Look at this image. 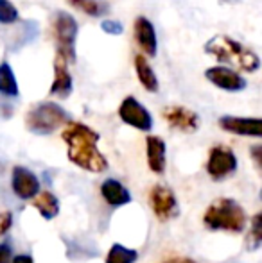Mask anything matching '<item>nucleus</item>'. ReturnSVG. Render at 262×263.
<instances>
[{"instance_id":"obj_17","label":"nucleus","mask_w":262,"mask_h":263,"mask_svg":"<svg viewBox=\"0 0 262 263\" xmlns=\"http://www.w3.org/2000/svg\"><path fill=\"white\" fill-rule=\"evenodd\" d=\"M135 68H136V77H138V81L144 86V90L151 91V93H156L158 91L156 73L153 72L151 65L147 63L146 55H136L135 58Z\"/></svg>"},{"instance_id":"obj_7","label":"nucleus","mask_w":262,"mask_h":263,"mask_svg":"<svg viewBox=\"0 0 262 263\" xmlns=\"http://www.w3.org/2000/svg\"><path fill=\"white\" fill-rule=\"evenodd\" d=\"M237 168V158L228 147H214L210 151L208 161H206V172L212 176V179H223L230 176Z\"/></svg>"},{"instance_id":"obj_18","label":"nucleus","mask_w":262,"mask_h":263,"mask_svg":"<svg viewBox=\"0 0 262 263\" xmlns=\"http://www.w3.org/2000/svg\"><path fill=\"white\" fill-rule=\"evenodd\" d=\"M34 208L42 213L43 218L50 220L60 213V201L56 199V195L50 192H42L40 195H36L34 199Z\"/></svg>"},{"instance_id":"obj_3","label":"nucleus","mask_w":262,"mask_h":263,"mask_svg":"<svg viewBox=\"0 0 262 263\" xmlns=\"http://www.w3.org/2000/svg\"><path fill=\"white\" fill-rule=\"evenodd\" d=\"M203 222L210 229H224V231L241 233L246 228L244 210L234 199H217L208 206Z\"/></svg>"},{"instance_id":"obj_6","label":"nucleus","mask_w":262,"mask_h":263,"mask_svg":"<svg viewBox=\"0 0 262 263\" xmlns=\"http://www.w3.org/2000/svg\"><path fill=\"white\" fill-rule=\"evenodd\" d=\"M119 117L124 124L138 129V131H151L153 117L135 97H126L119 106Z\"/></svg>"},{"instance_id":"obj_25","label":"nucleus","mask_w":262,"mask_h":263,"mask_svg":"<svg viewBox=\"0 0 262 263\" xmlns=\"http://www.w3.org/2000/svg\"><path fill=\"white\" fill-rule=\"evenodd\" d=\"M11 256H13V251L7 243H0V263H9Z\"/></svg>"},{"instance_id":"obj_23","label":"nucleus","mask_w":262,"mask_h":263,"mask_svg":"<svg viewBox=\"0 0 262 263\" xmlns=\"http://www.w3.org/2000/svg\"><path fill=\"white\" fill-rule=\"evenodd\" d=\"M252 238H253L252 249H257L262 242V215L260 213H257L252 220Z\"/></svg>"},{"instance_id":"obj_28","label":"nucleus","mask_w":262,"mask_h":263,"mask_svg":"<svg viewBox=\"0 0 262 263\" xmlns=\"http://www.w3.org/2000/svg\"><path fill=\"white\" fill-rule=\"evenodd\" d=\"M13 263H34V261H32V258L27 256V254H20V256L14 258Z\"/></svg>"},{"instance_id":"obj_20","label":"nucleus","mask_w":262,"mask_h":263,"mask_svg":"<svg viewBox=\"0 0 262 263\" xmlns=\"http://www.w3.org/2000/svg\"><path fill=\"white\" fill-rule=\"evenodd\" d=\"M136 256H138L136 251L128 249L120 243H113L108 256H106V263H133L136 260Z\"/></svg>"},{"instance_id":"obj_27","label":"nucleus","mask_w":262,"mask_h":263,"mask_svg":"<svg viewBox=\"0 0 262 263\" xmlns=\"http://www.w3.org/2000/svg\"><path fill=\"white\" fill-rule=\"evenodd\" d=\"M252 154H253V159H255L257 166H260V161H262V147L260 145H255V147H253V151H252Z\"/></svg>"},{"instance_id":"obj_2","label":"nucleus","mask_w":262,"mask_h":263,"mask_svg":"<svg viewBox=\"0 0 262 263\" xmlns=\"http://www.w3.org/2000/svg\"><path fill=\"white\" fill-rule=\"evenodd\" d=\"M205 52L214 55L217 61L230 63L244 72H257L260 66L259 55L228 36H214L212 40H208L205 43Z\"/></svg>"},{"instance_id":"obj_5","label":"nucleus","mask_w":262,"mask_h":263,"mask_svg":"<svg viewBox=\"0 0 262 263\" xmlns=\"http://www.w3.org/2000/svg\"><path fill=\"white\" fill-rule=\"evenodd\" d=\"M53 34L56 40L58 55L66 63L76 61V38H77V22L72 14L65 11H56L53 16Z\"/></svg>"},{"instance_id":"obj_8","label":"nucleus","mask_w":262,"mask_h":263,"mask_svg":"<svg viewBox=\"0 0 262 263\" xmlns=\"http://www.w3.org/2000/svg\"><path fill=\"white\" fill-rule=\"evenodd\" d=\"M149 199L153 211L160 220H171L172 217L178 215V202H176L174 194L167 186H162V184L153 186Z\"/></svg>"},{"instance_id":"obj_26","label":"nucleus","mask_w":262,"mask_h":263,"mask_svg":"<svg viewBox=\"0 0 262 263\" xmlns=\"http://www.w3.org/2000/svg\"><path fill=\"white\" fill-rule=\"evenodd\" d=\"M9 226H11V213L9 211H4V213H0V235H4L9 229Z\"/></svg>"},{"instance_id":"obj_9","label":"nucleus","mask_w":262,"mask_h":263,"mask_svg":"<svg viewBox=\"0 0 262 263\" xmlns=\"http://www.w3.org/2000/svg\"><path fill=\"white\" fill-rule=\"evenodd\" d=\"M164 118L172 129H180L183 133H194L199 127V117L193 109L183 106L165 107Z\"/></svg>"},{"instance_id":"obj_11","label":"nucleus","mask_w":262,"mask_h":263,"mask_svg":"<svg viewBox=\"0 0 262 263\" xmlns=\"http://www.w3.org/2000/svg\"><path fill=\"white\" fill-rule=\"evenodd\" d=\"M13 190L20 199H32L40 192V181L34 174L25 166L13 168Z\"/></svg>"},{"instance_id":"obj_4","label":"nucleus","mask_w":262,"mask_h":263,"mask_svg":"<svg viewBox=\"0 0 262 263\" xmlns=\"http://www.w3.org/2000/svg\"><path fill=\"white\" fill-rule=\"evenodd\" d=\"M68 122V113L56 102H40L25 115V125L34 135H50Z\"/></svg>"},{"instance_id":"obj_21","label":"nucleus","mask_w":262,"mask_h":263,"mask_svg":"<svg viewBox=\"0 0 262 263\" xmlns=\"http://www.w3.org/2000/svg\"><path fill=\"white\" fill-rule=\"evenodd\" d=\"M68 4L90 16H101L102 13H106V4L101 0H68Z\"/></svg>"},{"instance_id":"obj_29","label":"nucleus","mask_w":262,"mask_h":263,"mask_svg":"<svg viewBox=\"0 0 262 263\" xmlns=\"http://www.w3.org/2000/svg\"><path fill=\"white\" fill-rule=\"evenodd\" d=\"M165 263H196L194 260H189V258H180V260H169Z\"/></svg>"},{"instance_id":"obj_16","label":"nucleus","mask_w":262,"mask_h":263,"mask_svg":"<svg viewBox=\"0 0 262 263\" xmlns=\"http://www.w3.org/2000/svg\"><path fill=\"white\" fill-rule=\"evenodd\" d=\"M146 149L149 168L156 174H162L165 170V142L158 136H147Z\"/></svg>"},{"instance_id":"obj_22","label":"nucleus","mask_w":262,"mask_h":263,"mask_svg":"<svg viewBox=\"0 0 262 263\" xmlns=\"http://www.w3.org/2000/svg\"><path fill=\"white\" fill-rule=\"evenodd\" d=\"M18 20V11L9 0H0V24H14Z\"/></svg>"},{"instance_id":"obj_14","label":"nucleus","mask_w":262,"mask_h":263,"mask_svg":"<svg viewBox=\"0 0 262 263\" xmlns=\"http://www.w3.org/2000/svg\"><path fill=\"white\" fill-rule=\"evenodd\" d=\"M66 65L68 63L61 55L56 54V59H54V81H53V86H50V95H58L61 99L68 97L74 88L72 76H70Z\"/></svg>"},{"instance_id":"obj_15","label":"nucleus","mask_w":262,"mask_h":263,"mask_svg":"<svg viewBox=\"0 0 262 263\" xmlns=\"http://www.w3.org/2000/svg\"><path fill=\"white\" fill-rule=\"evenodd\" d=\"M101 194L104 197V201L108 202L112 208H119V206H124L128 202H131V195L119 181L115 179H106L104 183L101 184Z\"/></svg>"},{"instance_id":"obj_30","label":"nucleus","mask_w":262,"mask_h":263,"mask_svg":"<svg viewBox=\"0 0 262 263\" xmlns=\"http://www.w3.org/2000/svg\"><path fill=\"white\" fill-rule=\"evenodd\" d=\"M219 2H224V4H237L239 0H219Z\"/></svg>"},{"instance_id":"obj_24","label":"nucleus","mask_w":262,"mask_h":263,"mask_svg":"<svg viewBox=\"0 0 262 263\" xmlns=\"http://www.w3.org/2000/svg\"><path fill=\"white\" fill-rule=\"evenodd\" d=\"M101 29L106 32V34H112V36H119V34H123V32H124L123 24H120V22H117V20H104L101 24Z\"/></svg>"},{"instance_id":"obj_12","label":"nucleus","mask_w":262,"mask_h":263,"mask_svg":"<svg viewBox=\"0 0 262 263\" xmlns=\"http://www.w3.org/2000/svg\"><path fill=\"white\" fill-rule=\"evenodd\" d=\"M219 125L228 133L241 136H255L262 135V122L260 118H244V117H221Z\"/></svg>"},{"instance_id":"obj_1","label":"nucleus","mask_w":262,"mask_h":263,"mask_svg":"<svg viewBox=\"0 0 262 263\" xmlns=\"http://www.w3.org/2000/svg\"><path fill=\"white\" fill-rule=\"evenodd\" d=\"M68 145V159L74 165L90 172H104L108 168L106 158L99 153V133L81 122H70L61 135Z\"/></svg>"},{"instance_id":"obj_13","label":"nucleus","mask_w":262,"mask_h":263,"mask_svg":"<svg viewBox=\"0 0 262 263\" xmlns=\"http://www.w3.org/2000/svg\"><path fill=\"white\" fill-rule=\"evenodd\" d=\"M135 40L144 54H147L149 58L156 55V49H158L156 31H154L153 24L146 16H138L135 20Z\"/></svg>"},{"instance_id":"obj_10","label":"nucleus","mask_w":262,"mask_h":263,"mask_svg":"<svg viewBox=\"0 0 262 263\" xmlns=\"http://www.w3.org/2000/svg\"><path fill=\"white\" fill-rule=\"evenodd\" d=\"M205 77L214 86L226 91H241L246 88L244 77H241L234 70L224 68V66H212V68H208L205 72Z\"/></svg>"},{"instance_id":"obj_19","label":"nucleus","mask_w":262,"mask_h":263,"mask_svg":"<svg viewBox=\"0 0 262 263\" xmlns=\"http://www.w3.org/2000/svg\"><path fill=\"white\" fill-rule=\"evenodd\" d=\"M0 93L6 97H18L20 95L16 77H14L9 63H0Z\"/></svg>"}]
</instances>
